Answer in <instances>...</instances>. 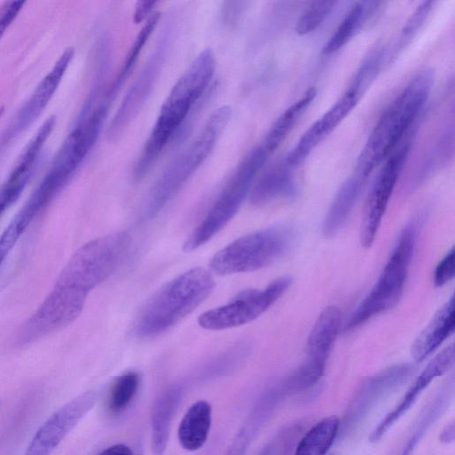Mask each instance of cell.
I'll return each mask as SVG.
<instances>
[{
    "instance_id": "obj_1",
    "label": "cell",
    "mask_w": 455,
    "mask_h": 455,
    "mask_svg": "<svg viewBox=\"0 0 455 455\" xmlns=\"http://www.w3.org/2000/svg\"><path fill=\"white\" fill-rule=\"evenodd\" d=\"M130 241L128 233L114 232L77 249L50 293L25 321L28 333L39 339L72 323L81 315L89 293L120 265Z\"/></svg>"
},
{
    "instance_id": "obj_2",
    "label": "cell",
    "mask_w": 455,
    "mask_h": 455,
    "mask_svg": "<svg viewBox=\"0 0 455 455\" xmlns=\"http://www.w3.org/2000/svg\"><path fill=\"white\" fill-rule=\"evenodd\" d=\"M216 60L211 49L202 51L174 84L135 164L133 177L148 174L167 144L180 131L197 101L208 89L215 73Z\"/></svg>"
},
{
    "instance_id": "obj_3",
    "label": "cell",
    "mask_w": 455,
    "mask_h": 455,
    "mask_svg": "<svg viewBox=\"0 0 455 455\" xmlns=\"http://www.w3.org/2000/svg\"><path fill=\"white\" fill-rule=\"evenodd\" d=\"M434 78L429 68L418 71L387 106L358 156L355 173L367 180L411 133L428 100Z\"/></svg>"
},
{
    "instance_id": "obj_4",
    "label": "cell",
    "mask_w": 455,
    "mask_h": 455,
    "mask_svg": "<svg viewBox=\"0 0 455 455\" xmlns=\"http://www.w3.org/2000/svg\"><path fill=\"white\" fill-rule=\"evenodd\" d=\"M215 287L212 275L203 267H193L159 289L145 304L135 323L140 338H151L169 330L193 312Z\"/></svg>"
},
{
    "instance_id": "obj_5",
    "label": "cell",
    "mask_w": 455,
    "mask_h": 455,
    "mask_svg": "<svg viewBox=\"0 0 455 455\" xmlns=\"http://www.w3.org/2000/svg\"><path fill=\"white\" fill-rule=\"evenodd\" d=\"M232 116L229 106H221L208 118L190 144L166 167L149 189L140 219L155 218L214 150Z\"/></svg>"
},
{
    "instance_id": "obj_6",
    "label": "cell",
    "mask_w": 455,
    "mask_h": 455,
    "mask_svg": "<svg viewBox=\"0 0 455 455\" xmlns=\"http://www.w3.org/2000/svg\"><path fill=\"white\" fill-rule=\"evenodd\" d=\"M418 226L419 218H415L403 228L378 281L345 323V331L361 326L398 303L414 251Z\"/></svg>"
},
{
    "instance_id": "obj_7",
    "label": "cell",
    "mask_w": 455,
    "mask_h": 455,
    "mask_svg": "<svg viewBox=\"0 0 455 455\" xmlns=\"http://www.w3.org/2000/svg\"><path fill=\"white\" fill-rule=\"evenodd\" d=\"M268 156L269 154L259 144L243 157L204 220L188 236L183 245L185 251H193L206 243L232 220L249 196Z\"/></svg>"
},
{
    "instance_id": "obj_8",
    "label": "cell",
    "mask_w": 455,
    "mask_h": 455,
    "mask_svg": "<svg viewBox=\"0 0 455 455\" xmlns=\"http://www.w3.org/2000/svg\"><path fill=\"white\" fill-rule=\"evenodd\" d=\"M292 240L293 233L287 227L255 231L217 251L210 260V267L220 275L255 271L283 256Z\"/></svg>"
},
{
    "instance_id": "obj_9",
    "label": "cell",
    "mask_w": 455,
    "mask_h": 455,
    "mask_svg": "<svg viewBox=\"0 0 455 455\" xmlns=\"http://www.w3.org/2000/svg\"><path fill=\"white\" fill-rule=\"evenodd\" d=\"M290 276H282L263 289H250L231 301L203 313L198 324L206 330L220 331L248 323L266 312L289 289Z\"/></svg>"
},
{
    "instance_id": "obj_10",
    "label": "cell",
    "mask_w": 455,
    "mask_h": 455,
    "mask_svg": "<svg viewBox=\"0 0 455 455\" xmlns=\"http://www.w3.org/2000/svg\"><path fill=\"white\" fill-rule=\"evenodd\" d=\"M415 372L414 364L403 363L387 366L365 379L340 419L339 435H347L355 430L377 405L403 387Z\"/></svg>"
},
{
    "instance_id": "obj_11",
    "label": "cell",
    "mask_w": 455,
    "mask_h": 455,
    "mask_svg": "<svg viewBox=\"0 0 455 455\" xmlns=\"http://www.w3.org/2000/svg\"><path fill=\"white\" fill-rule=\"evenodd\" d=\"M410 148L411 141L406 140L395 149L385 160L372 184L363 209L360 228V242L364 248H370L375 240Z\"/></svg>"
},
{
    "instance_id": "obj_12",
    "label": "cell",
    "mask_w": 455,
    "mask_h": 455,
    "mask_svg": "<svg viewBox=\"0 0 455 455\" xmlns=\"http://www.w3.org/2000/svg\"><path fill=\"white\" fill-rule=\"evenodd\" d=\"M169 32L159 38L154 52L148 57L137 77L127 91L116 110L108 128L107 136L113 140L120 136L124 130L137 116L160 75L169 44Z\"/></svg>"
},
{
    "instance_id": "obj_13",
    "label": "cell",
    "mask_w": 455,
    "mask_h": 455,
    "mask_svg": "<svg viewBox=\"0 0 455 455\" xmlns=\"http://www.w3.org/2000/svg\"><path fill=\"white\" fill-rule=\"evenodd\" d=\"M98 390L76 396L54 411L37 429L25 455H51L99 399Z\"/></svg>"
},
{
    "instance_id": "obj_14",
    "label": "cell",
    "mask_w": 455,
    "mask_h": 455,
    "mask_svg": "<svg viewBox=\"0 0 455 455\" xmlns=\"http://www.w3.org/2000/svg\"><path fill=\"white\" fill-rule=\"evenodd\" d=\"M74 54L75 51L72 47L63 51L52 68L42 78L2 133L0 148L8 145L40 116L58 90L74 58Z\"/></svg>"
},
{
    "instance_id": "obj_15",
    "label": "cell",
    "mask_w": 455,
    "mask_h": 455,
    "mask_svg": "<svg viewBox=\"0 0 455 455\" xmlns=\"http://www.w3.org/2000/svg\"><path fill=\"white\" fill-rule=\"evenodd\" d=\"M55 124L56 117L52 116L41 124L17 158L6 180L0 186V218L19 199L31 180Z\"/></svg>"
},
{
    "instance_id": "obj_16",
    "label": "cell",
    "mask_w": 455,
    "mask_h": 455,
    "mask_svg": "<svg viewBox=\"0 0 455 455\" xmlns=\"http://www.w3.org/2000/svg\"><path fill=\"white\" fill-rule=\"evenodd\" d=\"M455 347L450 344L432 358L412 381L395 406L375 426L369 442H379L387 432L411 408L424 390L436 378L448 372L454 364Z\"/></svg>"
},
{
    "instance_id": "obj_17",
    "label": "cell",
    "mask_w": 455,
    "mask_h": 455,
    "mask_svg": "<svg viewBox=\"0 0 455 455\" xmlns=\"http://www.w3.org/2000/svg\"><path fill=\"white\" fill-rule=\"evenodd\" d=\"M362 95L348 86L342 96L315 121L286 156L284 162L295 168L351 113Z\"/></svg>"
},
{
    "instance_id": "obj_18",
    "label": "cell",
    "mask_w": 455,
    "mask_h": 455,
    "mask_svg": "<svg viewBox=\"0 0 455 455\" xmlns=\"http://www.w3.org/2000/svg\"><path fill=\"white\" fill-rule=\"evenodd\" d=\"M454 382L451 378L433 395L419 411L403 439L389 455H412L431 426L444 413L452 400Z\"/></svg>"
},
{
    "instance_id": "obj_19",
    "label": "cell",
    "mask_w": 455,
    "mask_h": 455,
    "mask_svg": "<svg viewBox=\"0 0 455 455\" xmlns=\"http://www.w3.org/2000/svg\"><path fill=\"white\" fill-rule=\"evenodd\" d=\"M341 312L335 306L325 307L318 315L309 333L305 362L323 371L341 327Z\"/></svg>"
},
{
    "instance_id": "obj_20",
    "label": "cell",
    "mask_w": 455,
    "mask_h": 455,
    "mask_svg": "<svg viewBox=\"0 0 455 455\" xmlns=\"http://www.w3.org/2000/svg\"><path fill=\"white\" fill-rule=\"evenodd\" d=\"M454 300L451 296L434 315L411 345V355L416 363L431 355L454 331Z\"/></svg>"
},
{
    "instance_id": "obj_21",
    "label": "cell",
    "mask_w": 455,
    "mask_h": 455,
    "mask_svg": "<svg viewBox=\"0 0 455 455\" xmlns=\"http://www.w3.org/2000/svg\"><path fill=\"white\" fill-rule=\"evenodd\" d=\"M291 169L284 160L267 169L254 181L249 194L250 202L254 205H264L294 196L296 184Z\"/></svg>"
},
{
    "instance_id": "obj_22",
    "label": "cell",
    "mask_w": 455,
    "mask_h": 455,
    "mask_svg": "<svg viewBox=\"0 0 455 455\" xmlns=\"http://www.w3.org/2000/svg\"><path fill=\"white\" fill-rule=\"evenodd\" d=\"M182 397L179 385L166 388L156 400L151 413V452L164 455L171 430L172 419Z\"/></svg>"
},
{
    "instance_id": "obj_23",
    "label": "cell",
    "mask_w": 455,
    "mask_h": 455,
    "mask_svg": "<svg viewBox=\"0 0 455 455\" xmlns=\"http://www.w3.org/2000/svg\"><path fill=\"white\" fill-rule=\"evenodd\" d=\"M366 179L354 172L338 189L324 217L322 232L325 237L335 235L347 220Z\"/></svg>"
},
{
    "instance_id": "obj_24",
    "label": "cell",
    "mask_w": 455,
    "mask_h": 455,
    "mask_svg": "<svg viewBox=\"0 0 455 455\" xmlns=\"http://www.w3.org/2000/svg\"><path fill=\"white\" fill-rule=\"evenodd\" d=\"M212 406L199 400L187 410L178 427L180 445L186 451L201 449L208 439L212 426Z\"/></svg>"
},
{
    "instance_id": "obj_25",
    "label": "cell",
    "mask_w": 455,
    "mask_h": 455,
    "mask_svg": "<svg viewBox=\"0 0 455 455\" xmlns=\"http://www.w3.org/2000/svg\"><path fill=\"white\" fill-rule=\"evenodd\" d=\"M316 95L315 87L308 88L273 123L260 145L271 155L290 134Z\"/></svg>"
},
{
    "instance_id": "obj_26",
    "label": "cell",
    "mask_w": 455,
    "mask_h": 455,
    "mask_svg": "<svg viewBox=\"0 0 455 455\" xmlns=\"http://www.w3.org/2000/svg\"><path fill=\"white\" fill-rule=\"evenodd\" d=\"M379 4L378 2H355L324 44L322 53L330 55L346 45Z\"/></svg>"
},
{
    "instance_id": "obj_27",
    "label": "cell",
    "mask_w": 455,
    "mask_h": 455,
    "mask_svg": "<svg viewBox=\"0 0 455 455\" xmlns=\"http://www.w3.org/2000/svg\"><path fill=\"white\" fill-rule=\"evenodd\" d=\"M339 430L340 419L337 415L322 419L300 436L293 455H326Z\"/></svg>"
},
{
    "instance_id": "obj_28",
    "label": "cell",
    "mask_w": 455,
    "mask_h": 455,
    "mask_svg": "<svg viewBox=\"0 0 455 455\" xmlns=\"http://www.w3.org/2000/svg\"><path fill=\"white\" fill-rule=\"evenodd\" d=\"M388 51L384 45H376L371 49L356 69L349 86L363 96L376 80L385 63L387 64Z\"/></svg>"
},
{
    "instance_id": "obj_29",
    "label": "cell",
    "mask_w": 455,
    "mask_h": 455,
    "mask_svg": "<svg viewBox=\"0 0 455 455\" xmlns=\"http://www.w3.org/2000/svg\"><path fill=\"white\" fill-rule=\"evenodd\" d=\"M160 18L158 12H154L148 19L145 21V24L138 33L132 45L131 46L124 63L119 70L116 77L111 82L113 88L118 92L126 78L130 76L131 72L134 68L138 58L148 40L151 33L155 29L156 26Z\"/></svg>"
},
{
    "instance_id": "obj_30",
    "label": "cell",
    "mask_w": 455,
    "mask_h": 455,
    "mask_svg": "<svg viewBox=\"0 0 455 455\" xmlns=\"http://www.w3.org/2000/svg\"><path fill=\"white\" fill-rule=\"evenodd\" d=\"M435 2H421L404 22L392 51H388L387 64L392 62L413 40L427 19Z\"/></svg>"
},
{
    "instance_id": "obj_31",
    "label": "cell",
    "mask_w": 455,
    "mask_h": 455,
    "mask_svg": "<svg viewBox=\"0 0 455 455\" xmlns=\"http://www.w3.org/2000/svg\"><path fill=\"white\" fill-rule=\"evenodd\" d=\"M140 385L137 372L124 373L114 381L108 398V408L113 413L124 411L133 400Z\"/></svg>"
},
{
    "instance_id": "obj_32",
    "label": "cell",
    "mask_w": 455,
    "mask_h": 455,
    "mask_svg": "<svg viewBox=\"0 0 455 455\" xmlns=\"http://www.w3.org/2000/svg\"><path fill=\"white\" fill-rule=\"evenodd\" d=\"M335 1L312 2L301 13L295 25L298 35H307L317 29L336 5Z\"/></svg>"
},
{
    "instance_id": "obj_33",
    "label": "cell",
    "mask_w": 455,
    "mask_h": 455,
    "mask_svg": "<svg viewBox=\"0 0 455 455\" xmlns=\"http://www.w3.org/2000/svg\"><path fill=\"white\" fill-rule=\"evenodd\" d=\"M304 429L302 422H293L282 430L264 447L259 455H287Z\"/></svg>"
},
{
    "instance_id": "obj_34",
    "label": "cell",
    "mask_w": 455,
    "mask_h": 455,
    "mask_svg": "<svg viewBox=\"0 0 455 455\" xmlns=\"http://www.w3.org/2000/svg\"><path fill=\"white\" fill-rule=\"evenodd\" d=\"M454 249L451 248L439 261L434 272V283L436 287H442L454 277Z\"/></svg>"
},
{
    "instance_id": "obj_35",
    "label": "cell",
    "mask_w": 455,
    "mask_h": 455,
    "mask_svg": "<svg viewBox=\"0 0 455 455\" xmlns=\"http://www.w3.org/2000/svg\"><path fill=\"white\" fill-rule=\"evenodd\" d=\"M24 4V1H8L0 6V38L18 17Z\"/></svg>"
},
{
    "instance_id": "obj_36",
    "label": "cell",
    "mask_w": 455,
    "mask_h": 455,
    "mask_svg": "<svg viewBox=\"0 0 455 455\" xmlns=\"http://www.w3.org/2000/svg\"><path fill=\"white\" fill-rule=\"evenodd\" d=\"M246 6L245 2H228L223 7L222 16L223 20L227 23L232 24L239 18L240 14Z\"/></svg>"
},
{
    "instance_id": "obj_37",
    "label": "cell",
    "mask_w": 455,
    "mask_h": 455,
    "mask_svg": "<svg viewBox=\"0 0 455 455\" xmlns=\"http://www.w3.org/2000/svg\"><path fill=\"white\" fill-rule=\"evenodd\" d=\"M157 2L156 1L137 2L133 14V21L136 24H139L144 20H147L148 17L154 12L153 10Z\"/></svg>"
},
{
    "instance_id": "obj_38",
    "label": "cell",
    "mask_w": 455,
    "mask_h": 455,
    "mask_svg": "<svg viewBox=\"0 0 455 455\" xmlns=\"http://www.w3.org/2000/svg\"><path fill=\"white\" fill-rule=\"evenodd\" d=\"M98 455H133V452L128 445L117 443L104 449Z\"/></svg>"
},
{
    "instance_id": "obj_39",
    "label": "cell",
    "mask_w": 455,
    "mask_h": 455,
    "mask_svg": "<svg viewBox=\"0 0 455 455\" xmlns=\"http://www.w3.org/2000/svg\"><path fill=\"white\" fill-rule=\"evenodd\" d=\"M455 424L454 421L448 423L439 434V441L442 443L449 444L454 442Z\"/></svg>"
},
{
    "instance_id": "obj_40",
    "label": "cell",
    "mask_w": 455,
    "mask_h": 455,
    "mask_svg": "<svg viewBox=\"0 0 455 455\" xmlns=\"http://www.w3.org/2000/svg\"><path fill=\"white\" fill-rule=\"evenodd\" d=\"M4 107H0V117L2 116L3 113H4Z\"/></svg>"
},
{
    "instance_id": "obj_41",
    "label": "cell",
    "mask_w": 455,
    "mask_h": 455,
    "mask_svg": "<svg viewBox=\"0 0 455 455\" xmlns=\"http://www.w3.org/2000/svg\"><path fill=\"white\" fill-rule=\"evenodd\" d=\"M332 455H339V454H332Z\"/></svg>"
}]
</instances>
